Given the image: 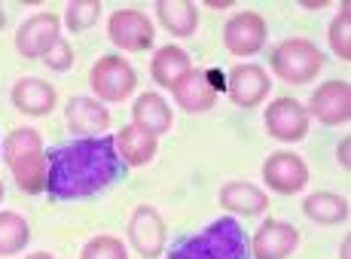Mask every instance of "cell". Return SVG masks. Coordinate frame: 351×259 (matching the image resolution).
<instances>
[{
  "label": "cell",
  "instance_id": "obj_5",
  "mask_svg": "<svg viewBox=\"0 0 351 259\" xmlns=\"http://www.w3.org/2000/svg\"><path fill=\"white\" fill-rule=\"evenodd\" d=\"M89 79H92V88H95V95L101 101L119 104V101H125L128 95L134 92L138 73H134V67L128 64L123 56H104L95 61Z\"/></svg>",
  "mask_w": 351,
  "mask_h": 259
},
{
  "label": "cell",
  "instance_id": "obj_9",
  "mask_svg": "<svg viewBox=\"0 0 351 259\" xmlns=\"http://www.w3.org/2000/svg\"><path fill=\"white\" fill-rule=\"evenodd\" d=\"M263 180H266L269 189H275V193L293 195L308 183V168L296 153L278 149V153H272L266 159V165H263Z\"/></svg>",
  "mask_w": 351,
  "mask_h": 259
},
{
  "label": "cell",
  "instance_id": "obj_19",
  "mask_svg": "<svg viewBox=\"0 0 351 259\" xmlns=\"http://www.w3.org/2000/svg\"><path fill=\"white\" fill-rule=\"evenodd\" d=\"M220 204L232 214H245V217H256L269 208V195L263 193L254 183H226L220 189Z\"/></svg>",
  "mask_w": 351,
  "mask_h": 259
},
{
  "label": "cell",
  "instance_id": "obj_35",
  "mask_svg": "<svg viewBox=\"0 0 351 259\" xmlns=\"http://www.w3.org/2000/svg\"><path fill=\"white\" fill-rule=\"evenodd\" d=\"M0 201H3V183H0Z\"/></svg>",
  "mask_w": 351,
  "mask_h": 259
},
{
  "label": "cell",
  "instance_id": "obj_21",
  "mask_svg": "<svg viewBox=\"0 0 351 259\" xmlns=\"http://www.w3.org/2000/svg\"><path fill=\"white\" fill-rule=\"evenodd\" d=\"M113 140H117V149H119V156H123L125 165H147V162L156 156V147H159L156 138L147 134V132H141L134 122L125 125Z\"/></svg>",
  "mask_w": 351,
  "mask_h": 259
},
{
  "label": "cell",
  "instance_id": "obj_2",
  "mask_svg": "<svg viewBox=\"0 0 351 259\" xmlns=\"http://www.w3.org/2000/svg\"><path fill=\"white\" fill-rule=\"evenodd\" d=\"M168 259H251V241L235 217H220L199 235L178 238Z\"/></svg>",
  "mask_w": 351,
  "mask_h": 259
},
{
  "label": "cell",
  "instance_id": "obj_6",
  "mask_svg": "<svg viewBox=\"0 0 351 259\" xmlns=\"http://www.w3.org/2000/svg\"><path fill=\"white\" fill-rule=\"evenodd\" d=\"M266 132L275 140L296 144L308 134V110L296 98H275L266 110Z\"/></svg>",
  "mask_w": 351,
  "mask_h": 259
},
{
  "label": "cell",
  "instance_id": "obj_20",
  "mask_svg": "<svg viewBox=\"0 0 351 259\" xmlns=\"http://www.w3.org/2000/svg\"><path fill=\"white\" fill-rule=\"evenodd\" d=\"M156 16L162 22V28L174 37H190L199 28V10L190 0H159L156 3Z\"/></svg>",
  "mask_w": 351,
  "mask_h": 259
},
{
  "label": "cell",
  "instance_id": "obj_22",
  "mask_svg": "<svg viewBox=\"0 0 351 259\" xmlns=\"http://www.w3.org/2000/svg\"><path fill=\"white\" fill-rule=\"evenodd\" d=\"M190 71H193L190 56L180 46H162L156 56H153V79L165 88H174Z\"/></svg>",
  "mask_w": 351,
  "mask_h": 259
},
{
  "label": "cell",
  "instance_id": "obj_18",
  "mask_svg": "<svg viewBox=\"0 0 351 259\" xmlns=\"http://www.w3.org/2000/svg\"><path fill=\"white\" fill-rule=\"evenodd\" d=\"M132 116H134V125H138L141 132L153 134V138H159V134H165L168 128H171V107H168L165 98L156 92L141 95L132 107Z\"/></svg>",
  "mask_w": 351,
  "mask_h": 259
},
{
  "label": "cell",
  "instance_id": "obj_26",
  "mask_svg": "<svg viewBox=\"0 0 351 259\" xmlns=\"http://www.w3.org/2000/svg\"><path fill=\"white\" fill-rule=\"evenodd\" d=\"M330 49H333L342 61H351V16H348V3L342 6V12L333 18V25H330Z\"/></svg>",
  "mask_w": 351,
  "mask_h": 259
},
{
  "label": "cell",
  "instance_id": "obj_23",
  "mask_svg": "<svg viewBox=\"0 0 351 259\" xmlns=\"http://www.w3.org/2000/svg\"><path fill=\"white\" fill-rule=\"evenodd\" d=\"M302 210H306L308 220L324 223V226H333V223L348 220V201L342 195L333 193H312L306 201H302Z\"/></svg>",
  "mask_w": 351,
  "mask_h": 259
},
{
  "label": "cell",
  "instance_id": "obj_25",
  "mask_svg": "<svg viewBox=\"0 0 351 259\" xmlns=\"http://www.w3.org/2000/svg\"><path fill=\"white\" fill-rule=\"evenodd\" d=\"M98 16H101V3H98V0H73V3L67 6L64 22H67V28L77 34V31L92 28V25L98 22Z\"/></svg>",
  "mask_w": 351,
  "mask_h": 259
},
{
  "label": "cell",
  "instance_id": "obj_16",
  "mask_svg": "<svg viewBox=\"0 0 351 259\" xmlns=\"http://www.w3.org/2000/svg\"><path fill=\"white\" fill-rule=\"evenodd\" d=\"M56 101H58L56 88L46 83V79L25 77V79H19V83L12 86V104H16V110H22V113H28V116H46V113H52Z\"/></svg>",
  "mask_w": 351,
  "mask_h": 259
},
{
  "label": "cell",
  "instance_id": "obj_29",
  "mask_svg": "<svg viewBox=\"0 0 351 259\" xmlns=\"http://www.w3.org/2000/svg\"><path fill=\"white\" fill-rule=\"evenodd\" d=\"M339 165L346 168V171H348V165H351V162H348V138L339 144Z\"/></svg>",
  "mask_w": 351,
  "mask_h": 259
},
{
  "label": "cell",
  "instance_id": "obj_31",
  "mask_svg": "<svg viewBox=\"0 0 351 259\" xmlns=\"http://www.w3.org/2000/svg\"><path fill=\"white\" fill-rule=\"evenodd\" d=\"M208 6H211V10H226L229 0H208Z\"/></svg>",
  "mask_w": 351,
  "mask_h": 259
},
{
  "label": "cell",
  "instance_id": "obj_15",
  "mask_svg": "<svg viewBox=\"0 0 351 259\" xmlns=\"http://www.w3.org/2000/svg\"><path fill=\"white\" fill-rule=\"evenodd\" d=\"M171 92L186 113H208L217 104V88L208 79V71H190Z\"/></svg>",
  "mask_w": 351,
  "mask_h": 259
},
{
  "label": "cell",
  "instance_id": "obj_7",
  "mask_svg": "<svg viewBox=\"0 0 351 259\" xmlns=\"http://www.w3.org/2000/svg\"><path fill=\"white\" fill-rule=\"evenodd\" d=\"M62 37V22L52 12H37L16 31V49L25 58H43Z\"/></svg>",
  "mask_w": 351,
  "mask_h": 259
},
{
  "label": "cell",
  "instance_id": "obj_27",
  "mask_svg": "<svg viewBox=\"0 0 351 259\" xmlns=\"http://www.w3.org/2000/svg\"><path fill=\"white\" fill-rule=\"evenodd\" d=\"M80 259H128V250L119 238L113 235H98L83 247Z\"/></svg>",
  "mask_w": 351,
  "mask_h": 259
},
{
  "label": "cell",
  "instance_id": "obj_12",
  "mask_svg": "<svg viewBox=\"0 0 351 259\" xmlns=\"http://www.w3.org/2000/svg\"><path fill=\"white\" fill-rule=\"evenodd\" d=\"M128 238H132L134 250L147 259H156L165 250V223H162L159 210L150 204H141L132 214L128 223Z\"/></svg>",
  "mask_w": 351,
  "mask_h": 259
},
{
  "label": "cell",
  "instance_id": "obj_1",
  "mask_svg": "<svg viewBox=\"0 0 351 259\" xmlns=\"http://www.w3.org/2000/svg\"><path fill=\"white\" fill-rule=\"evenodd\" d=\"M125 177V162L113 138H80L46 153L43 193L58 201H77L110 189Z\"/></svg>",
  "mask_w": 351,
  "mask_h": 259
},
{
  "label": "cell",
  "instance_id": "obj_8",
  "mask_svg": "<svg viewBox=\"0 0 351 259\" xmlns=\"http://www.w3.org/2000/svg\"><path fill=\"white\" fill-rule=\"evenodd\" d=\"M110 40L125 52H147L153 46V22L138 10H119L107 22Z\"/></svg>",
  "mask_w": 351,
  "mask_h": 259
},
{
  "label": "cell",
  "instance_id": "obj_30",
  "mask_svg": "<svg viewBox=\"0 0 351 259\" xmlns=\"http://www.w3.org/2000/svg\"><path fill=\"white\" fill-rule=\"evenodd\" d=\"M306 10H324V6H327V0H306Z\"/></svg>",
  "mask_w": 351,
  "mask_h": 259
},
{
  "label": "cell",
  "instance_id": "obj_32",
  "mask_svg": "<svg viewBox=\"0 0 351 259\" xmlns=\"http://www.w3.org/2000/svg\"><path fill=\"white\" fill-rule=\"evenodd\" d=\"M25 259H56L52 254H31V256H25Z\"/></svg>",
  "mask_w": 351,
  "mask_h": 259
},
{
  "label": "cell",
  "instance_id": "obj_13",
  "mask_svg": "<svg viewBox=\"0 0 351 259\" xmlns=\"http://www.w3.org/2000/svg\"><path fill=\"white\" fill-rule=\"evenodd\" d=\"M296 247H300V232L281 220H266L251 241L254 259H287Z\"/></svg>",
  "mask_w": 351,
  "mask_h": 259
},
{
  "label": "cell",
  "instance_id": "obj_28",
  "mask_svg": "<svg viewBox=\"0 0 351 259\" xmlns=\"http://www.w3.org/2000/svg\"><path fill=\"white\" fill-rule=\"evenodd\" d=\"M43 61H46V67H52V71H67V67L73 64V49H71V43H67L64 37H58L56 46H52V49L43 56Z\"/></svg>",
  "mask_w": 351,
  "mask_h": 259
},
{
  "label": "cell",
  "instance_id": "obj_34",
  "mask_svg": "<svg viewBox=\"0 0 351 259\" xmlns=\"http://www.w3.org/2000/svg\"><path fill=\"white\" fill-rule=\"evenodd\" d=\"M342 259H348V241L342 244Z\"/></svg>",
  "mask_w": 351,
  "mask_h": 259
},
{
  "label": "cell",
  "instance_id": "obj_11",
  "mask_svg": "<svg viewBox=\"0 0 351 259\" xmlns=\"http://www.w3.org/2000/svg\"><path fill=\"white\" fill-rule=\"evenodd\" d=\"M308 113L324 125H342L351 119V86L346 79H330L312 95Z\"/></svg>",
  "mask_w": 351,
  "mask_h": 259
},
{
  "label": "cell",
  "instance_id": "obj_24",
  "mask_svg": "<svg viewBox=\"0 0 351 259\" xmlns=\"http://www.w3.org/2000/svg\"><path fill=\"white\" fill-rule=\"evenodd\" d=\"M31 229L25 223V217L0 210V256H16L28 247Z\"/></svg>",
  "mask_w": 351,
  "mask_h": 259
},
{
  "label": "cell",
  "instance_id": "obj_3",
  "mask_svg": "<svg viewBox=\"0 0 351 259\" xmlns=\"http://www.w3.org/2000/svg\"><path fill=\"white\" fill-rule=\"evenodd\" d=\"M3 156L22 193H28V195L43 193L46 153H43V140H40V134L34 128H16V132H10V138L3 144Z\"/></svg>",
  "mask_w": 351,
  "mask_h": 259
},
{
  "label": "cell",
  "instance_id": "obj_33",
  "mask_svg": "<svg viewBox=\"0 0 351 259\" xmlns=\"http://www.w3.org/2000/svg\"><path fill=\"white\" fill-rule=\"evenodd\" d=\"M6 25V12H3V6H0V28Z\"/></svg>",
  "mask_w": 351,
  "mask_h": 259
},
{
  "label": "cell",
  "instance_id": "obj_4",
  "mask_svg": "<svg viewBox=\"0 0 351 259\" xmlns=\"http://www.w3.org/2000/svg\"><path fill=\"white\" fill-rule=\"evenodd\" d=\"M272 71L278 73L285 83H293V86L312 83V79L324 71V52L312 43V40L290 37L285 43L275 46Z\"/></svg>",
  "mask_w": 351,
  "mask_h": 259
},
{
  "label": "cell",
  "instance_id": "obj_14",
  "mask_svg": "<svg viewBox=\"0 0 351 259\" xmlns=\"http://www.w3.org/2000/svg\"><path fill=\"white\" fill-rule=\"evenodd\" d=\"M269 88H272L269 73L263 71V67H256V64H239L226 79L229 98H232V104H239V107L263 104L266 95H269Z\"/></svg>",
  "mask_w": 351,
  "mask_h": 259
},
{
  "label": "cell",
  "instance_id": "obj_10",
  "mask_svg": "<svg viewBox=\"0 0 351 259\" xmlns=\"http://www.w3.org/2000/svg\"><path fill=\"white\" fill-rule=\"evenodd\" d=\"M263 40H266V22H263L260 12H239L226 22L223 28V43L232 56H254L263 49Z\"/></svg>",
  "mask_w": 351,
  "mask_h": 259
},
{
  "label": "cell",
  "instance_id": "obj_17",
  "mask_svg": "<svg viewBox=\"0 0 351 259\" xmlns=\"http://www.w3.org/2000/svg\"><path fill=\"white\" fill-rule=\"evenodd\" d=\"M67 125L73 134H83V138H95L104 134L110 125V113L104 110V104H98L95 98H73L67 104Z\"/></svg>",
  "mask_w": 351,
  "mask_h": 259
}]
</instances>
